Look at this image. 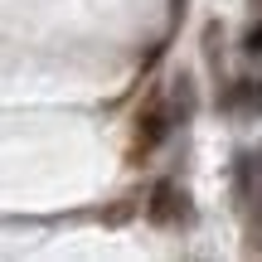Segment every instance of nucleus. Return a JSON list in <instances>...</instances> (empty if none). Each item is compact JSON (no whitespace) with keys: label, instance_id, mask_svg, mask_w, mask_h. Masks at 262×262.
<instances>
[{"label":"nucleus","instance_id":"obj_1","mask_svg":"<svg viewBox=\"0 0 262 262\" xmlns=\"http://www.w3.org/2000/svg\"><path fill=\"white\" fill-rule=\"evenodd\" d=\"M180 199H185V194L175 189V180H156V189H150V199H146V219H150V224H160V228L180 224V214H185Z\"/></svg>","mask_w":262,"mask_h":262},{"label":"nucleus","instance_id":"obj_2","mask_svg":"<svg viewBox=\"0 0 262 262\" xmlns=\"http://www.w3.org/2000/svg\"><path fill=\"white\" fill-rule=\"evenodd\" d=\"M165 131H170V117L160 112V107H146V112H141V122H136V146H131V156H150V150L160 146V141H165Z\"/></svg>","mask_w":262,"mask_h":262},{"label":"nucleus","instance_id":"obj_3","mask_svg":"<svg viewBox=\"0 0 262 262\" xmlns=\"http://www.w3.org/2000/svg\"><path fill=\"white\" fill-rule=\"evenodd\" d=\"M224 107H233V112H262V83L257 78H238V83L228 88Z\"/></svg>","mask_w":262,"mask_h":262},{"label":"nucleus","instance_id":"obj_4","mask_svg":"<svg viewBox=\"0 0 262 262\" xmlns=\"http://www.w3.org/2000/svg\"><path fill=\"white\" fill-rule=\"evenodd\" d=\"M243 49H248V54H262V25H253L243 34Z\"/></svg>","mask_w":262,"mask_h":262}]
</instances>
